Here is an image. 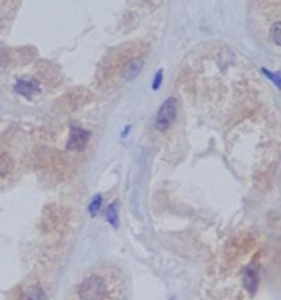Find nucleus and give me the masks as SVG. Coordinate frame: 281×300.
I'll return each instance as SVG.
<instances>
[{
  "label": "nucleus",
  "mask_w": 281,
  "mask_h": 300,
  "mask_svg": "<svg viewBox=\"0 0 281 300\" xmlns=\"http://www.w3.org/2000/svg\"><path fill=\"white\" fill-rule=\"evenodd\" d=\"M107 295V283L97 275L89 276L78 287V296L81 300H104Z\"/></svg>",
  "instance_id": "f257e3e1"
},
{
  "label": "nucleus",
  "mask_w": 281,
  "mask_h": 300,
  "mask_svg": "<svg viewBox=\"0 0 281 300\" xmlns=\"http://www.w3.org/2000/svg\"><path fill=\"white\" fill-rule=\"evenodd\" d=\"M178 112V102L175 97H169L160 106L159 110L156 115L155 127L158 131H166L173 125L177 118Z\"/></svg>",
  "instance_id": "f03ea898"
},
{
  "label": "nucleus",
  "mask_w": 281,
  "mask_h": 300,
  "mask_svg": "<svg viewBox=\"0 0 281 300\" xmlns=\"http://www.w3.org/2000/svg\"><path fill=\"white\" fill-rule=\"evenodd\" d=\"M89 137L90 133L87 130L78 127H72L66 148L70 151H83L87 146Z\"/></svg>",
  "instance_id": "7ed1b4c3"
},
{
  "label": "nucleus",
  "mask_w": 281,
  "mask_h": 300,
  "mask_svg": "<svg viewBox=\"0 0 281 300\" xmlns=\"http://www.w3.org/2000/svg\"><path fill=\"white\" fill-rule=\"evenodd\" d=\"M259 274L257 268L254 266H248L243 272V285L249 295H254L258 288Z\"/></svg>",
  "instance_id": "20e7f679"
},
{
  "label": "nucleus",
  "mask_w": 281,
  "mask_h": 300,
  "mask_svg": "<svg viewBox=\"0 0 281 300\" xmlns=\"http://www.w3.org/2000/svg\"><path fill=\"white\" fill-rule=\"evenodd\" d=\"M143 66H144V61L142 58H135L133 61H131L127 65V67L124 68L123 77L127 81L135 79L138 76V74L140 73V71H142Z\"/></svg>",
  "instance_id": "39448f33"
},
{
  "label": "nucleus",
  "mask_w": 281,
  "mask_h": 300,
  "mask_svg": "<svg viewBox=\"0 0 281 300\" xmlns=\"http://www.w3.org/2000/svg\"><path fill=\"white\" fill-rule=\"evenodd\" d=\"M20 300H46V295L41 286L32 285L22 292Z\"/></svg>",
  "instance_id": "423d86ee"
},
{
  "label": "nucleus",
  "mask_w": 281,
  "mask_h": 300,
  "mask_svg": "<svg viewBox=\"0 0 281 300\" xmlns=\"http://www.w3.org/2000/svg\"><path fill=\"white\" fill-rule=\"evenodd\" d=\"M15 91L19 92V94L23 97H28L30 98L31 96H34L37 94L38 87L32 82H26V81H19L15 85Z\"/></svg>",
  "instance_id": "0eeeda50"
},
{
  "label": "nucleus",
  "mask_w": 281,
  "mask_h": 300,
  "mask_svg": "<svg viewBox=\"0 0 281 300\" xmlns=\"http://www.w3.org/2000/svg\"><path fill=\"white\" fill-rule=\"evenodd\" d=\"M106 219L109 225L113 229H118L120 226V218H119V206L118 203L114 202L108 206L106 210Z\"/></svg>",
  "instance_id": "6e6552de"
},
{
  "label": "nucleus",
  "mask_w": 281,
  "mask_h": 300,
  "mask_svg": "<svg viewBox=\"0 0 281 300\" xmlns=\"http://www.w3.org/2000/svg\"><path fill=\"white\" fill-rule=\"evenodd\" d=\"M103 203H104V199L100 194H97L92 197L91 202L88 206V211L91 217H96V215L99 213L101 206H103Z\"/></svg>",
  "instance_id": "1a4fd4ad"
},
{
  "label": "nucleus",
  "mask_w": 281,
  "mask_h": 300,
  "mask_svg": "<svg viewBox=\"0 0 281 300\" xmlns=\"http://www.w3.org/2000/svg\"><path fill=\"white\" fill-rule=\"evenodd\" d=\"M270 38L276 45L281 46V21H278L270 28Z\"/></svg>",
  "instance_id": "9d476101"
},
{
  "label": "nucleus",
  "mask_w": 281,
  "mask_h": 300,
  "mask_svg": "<svg viewBox=\"0 0 281 300\" xmlns=\"http://www.w3.org/2000/svg\"><path fill=\"white\" fill-rule=\"evenodd\" d=\"M262 72H263V74H264L265 76L267 77V78H268L269 81L272 82V84H274L275 86H276L278 89L281 90V73H279V72L275 73V72L268 71V69H267V68H265V67H263Z\"/></svg>",
  "instance_id": "9b49d317"
},
{
  "label": "nucleus",
  "mask_w": 281,
  "mask_h": 300,
  "mask_svg": "<svg viewBox=\"0 0 281 300\" xmlns=\"http://www.w3.org/2000/svg\"><path fill=\"white\" fill-rule=\"evenodd\" d=\"M11 169V162L9 158L0 156V178L6 176Z\"/></svg>",
  "instance_id": "f8f14e48"
},
{
  "label": "nucleus",
  "mask_w": 281,
  "mask_h": 300,
  "mask_svg": "<svg viewBox=\"0 0 281 300\" xmlns=\"http://www.w3.org/2000/svg\"><path fill=\"white\" fill-rule=\"evenodd\" d=\"M163 79H164V71L163 69H158L157 72H156L155 76H154V79L152 83V89L153 90H158L162 86L163 84Z\"/></svg>",
  "instance_id": "ddd939ff"
}]
</instances>
